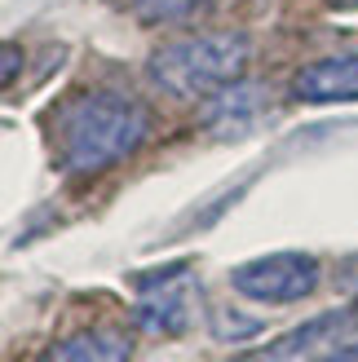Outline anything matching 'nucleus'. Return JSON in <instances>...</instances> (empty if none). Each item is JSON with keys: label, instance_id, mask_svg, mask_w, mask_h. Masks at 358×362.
I'll return each instance as SVG.
<instances>
[{"label": "nucleus", "instance_id": "1", "mask_svg": "<svg viewBox=\"0 0 358 362\" xmlns=\"http://www.w3.org/2000/svg\"><path fill=\"white\" fill-rule=\"evenodd\" d=\"M151 133L146 106L129 93L88 88L53 111V155L67 177H98L124 164Z\"/></svg>", "mask_w": 358, "mask_h": 362}, {"label": "nucleus", "instance_id": "2", "mask_svg": "<svg viewBox=\"0 0 358 362\" xmlns=\"http://www.w3.org/2000/svg\"><path fill=\"white\" fill-rule=\"evenodd\" d=\"M253 40L239 31H200V35H177L159 45L146 62V76L173 98H217L221 88L239 84Z\"/></svg>", "mask_w": 358, "mask_h": 362}, {"label": "nucleus", "instance_id": "3", "mask_svg": "<svg viewBox=\"0 0 358 362\" xmlns=\"http://www.w3.org/2000/svg\"><path fill=\"white\" fill-rule=\"evenodd\" d=\"M318 279H323V269L310 252H270V257L230 269V287L261 305H296L318 287Z\"/></svg>", "mask_w": 358, "mask_h": 362}, {"label": "nucleus", "instance_id": "4", "mask_svg": "<svg viewBox=\"0 0 358 362\" xmlns=\"http://www.w3.org/2000/svg\"><path fill=\"white\" fill-rule=\"evenodd\" d=\"M142 287V300H137V327L151 332V336H182L190 322H195V300H200V283L190 279V265L177 261L159 274H137L133 279Z\"/></svg>", "mask_w": 358, "mask_h": 362}, {"label": "nucleus", "instance_id": "5", "mask_svg": "<svg viewBox=\"0 0 358 362\" xmlns=\"http://www.w3.org/2000/svg\"><path fill=\"white\" fill-rule=\"evenodd\" d=\"M292 98L310 106H332V102H358V53L341 58H318L306 62L292 76Z\"/></svg>", "mask_w": 358, "mask_h": 362}, {"label": "nucleus", "instance_id": "6", "mask_svg": "<svg viewBox=\"0 0 358 362\" xmlns=\"http://www.w3.org/2000/svg\"><path fill=\"white\" fill-rule=\"evenodd\" d=\"M129 358H133V336L120 327L71 332L40 354V362H129Z\"/></svg>", "mask_w": 358, "mask_h": 362}, {"label": "nucleus", "instance_id": "7", "mask_svg": "<svg viewBox=\"0 0 358 362\" xmlns=\"http://www.w3.org/2000/svg\"><path fill=\"white\" fill-rule=\"evenodd\" d=\"M354 322V314H318V318H310L306 327H296V332H288L283 340H275L270 349H261V354H253V358H243V362H296L301 354H310V349H318L323 340L332 336V332H341V327H350Z\"/></svg>", "mask_w": 358, "mask_h": 362}, {"label": "nucleus", "instance_id": "8", "mask_svg": "<svg viewBox=\"0 0 358 362\" xmlns=\"http://www.w3.org/2000/svg\"><path fill=\"white\" fill-rule=\"evenodd\" d=\"M261 111V93H257V84H230L221 88L217 98H212L208 106V129H217V133H243L248 129V119H253Z\"/></svg>", "mask_w": 358, "mask_h": 362}, {"label": "nucleus", "instance_id": "9", "mask_svg": "<svg viewBox=\"0 0 358 362\" xmlns=\"http://www.w3.org/2000/svg\"><path fill=\"white\" fill-rule=\"evenodd\" d=\"M142 23H186L200 9H208L212 0H129Z\"/></svg>", "mask_w": 358, "mask_h": 362}, {"label": "nucleus", "instance_id": "10", "mask_svg": "<svg viewBox=\"0 0 358 362\" xmlns=\"http://www.w3.org/2000/svg\"><path fill=\"white\" fill-rule=\"evenodd\" d=\"M257 332H261L257 318H243L235 310H217V314H212V336H217V340H248Z\"/></svg>", "mask_w": 358, "mask_h": 362}, {"label": "nucleus", "instance_id": "11", "mask_svg": "<svg viewBox=\"0 0 358 362\" xmlns=\"http://www.w3.org/2000/svg\"><path fill=\"white\" fill-rule=\"evenodd\" d=\"M310 362H358V345H336V349L318 354V358H310Z\"/></svg>", "mask_w": 358, "mask_h": 362}, {"label": "nucleus", "instance_id": "12", "mask_svg": "<svg viewBox=\"0 0 358 362\" xmlns=\"http://www.w3.org/2000/svg\"><path fill=\"white\" fill-rule=\"evenodd\" d=\"M13 76H18V49L5 45V84H13Z\"/></svg>", "mask_w": 358, "mask_h": 362}]
</instances>
